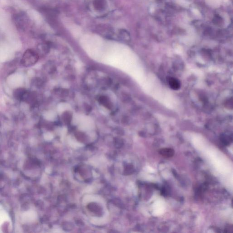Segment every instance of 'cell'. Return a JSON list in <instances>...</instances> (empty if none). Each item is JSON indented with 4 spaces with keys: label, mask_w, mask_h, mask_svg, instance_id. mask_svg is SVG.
<instances>
[{
    "label": "cell",
    "mask_w": 233,
    "mask_h": 233,
    "mask_svg": "<svg viewBox=\"0 0 233 233\" xmlns=\"http://www.w3.org/2000/svg\"><path fill=\"white\" fill-rule=\"evenodd\" d=\"M85 2L90 13L97 17L107 15L112 8L110 0H85Z\"/></svg>",
    "instance_id": "cell-1"
},
{
    "label": "cell",
    "mask_w": 233,
    "mask_h": 233,
    "mask_svg": "<svg viewBox=\"0 0 233 233\" xmlns=\"http://www.w3.org/2000/svg\"><path fill=\"white\" fill-rule=\"evenodd\" d=\"M39 59L38 55L35 52L28 49L26 51L21 59V64L23 66H28L33 65L37 63Z\"/></svg>",
    "instance_id": "cell-2"
},
{
    "label": "cell",
    "mask_w": 233,
    "mask_h": 233,
    "mask_svg": "<svg viewBox=\"0 0 233 233\" xmlns=\"http://www.w3.org/2000/svg\"><path fill=\"white\" fill-rule=\"evenodd\" d=\"M168 82L169 87L171 89L175 90H177L180 89L181 86L180 81L175 77H169L168 79Z\"/></svg>",
    "instance_id": "cell-3"
},
{
    "label": "cell",
    "mask_w": 233,
    "mask_h": 233,
    "mask_svg": "<svg viewBox=\"0 0 233 233\" xmlns=\"http://www.w3.org/2000/svg\"><path fill=\"white\" fill-rule=\"evenodd\" d=\"M159 152L162 156L165 158L172 157L175 153L173 149L170 148H162L159 150Z\"/></svg>",
    "instance_id": "cell-4"
},
{
    "label": "cell",
    "mask_w": 233,
    "mask_h": 233,
    "mask_svg": "<svg viewBox=\"0 0 233 233\" xmlns=\"http://www.w3.org/2000/svg\"><path fill=\"white\" fill-rule=\"evenodd\" d=\"M26 93V90L24 89H17L14 92V96L17 99L22 100L24 98Z\"/></svg>",
    "instance_id": "cell-5"
},
{
    "label": "cell",
    "mask_w": 233,
    "mask_h": 233,
    "mask_svg": "<svg viewBox=\"0 0 233 233\" xmlns=\"http://www.w3.org/2000/svg\"><path fill=\"white\" fill-rule=\"evenodd\" d=\"M99 101L100 103H101L103 106H105L107 108H111L112 107V104L108 100L107 97L104 96L101 97L99 98Z\"/></svg>",
    "instance_id": "cell-6"
},
{
    "label": "cell",
    "mask_w": 233,
    "mask_h": 233,
    "mask_svg": "<svg viewBox=\"0 0 233 233\" xmlns=\"http://www.w3.org/2000/svg\"><path fill=\"white\" fill-rule=\"evenodd\" d=\"M99 198L97 196L91 195H87L85 196L83 199V202L84 203H87L93 201H98Z\"/></svg>",
    "instance_id": "cell-7"
},
{
    "label": "cell",
    "mask_w": 233,
    "mask_h": 233,
    "mask_svg": "<svg viewBox=\"0 0 233 233\" xmlns=\"http://www.w3.org/2000/svg\"><path fill=\"white\" fill-rule=\"evenodd\" d=\"M106 221V220L104 218H93L91 220L92 223L96 225L103 224Z\"/></svg>",
    "instance_id": "cell-8"
},
{
    "label": "cell",
    "mask_w": 233,
    "mask_h": 233,
    "mask_svg": "<svg viewBox=\"0 0 233 233\" xmlns=\"http://www.w3.org/2000/svg\"><path fill=\"white\" fill-rule=\"evenodd\" d=\"M63 120L65 121L66 122L70 121L71 120V114L68 112H66L63 115Z\"/></svg>",
    "instance_id": "cell-9"
}]
</instances>
